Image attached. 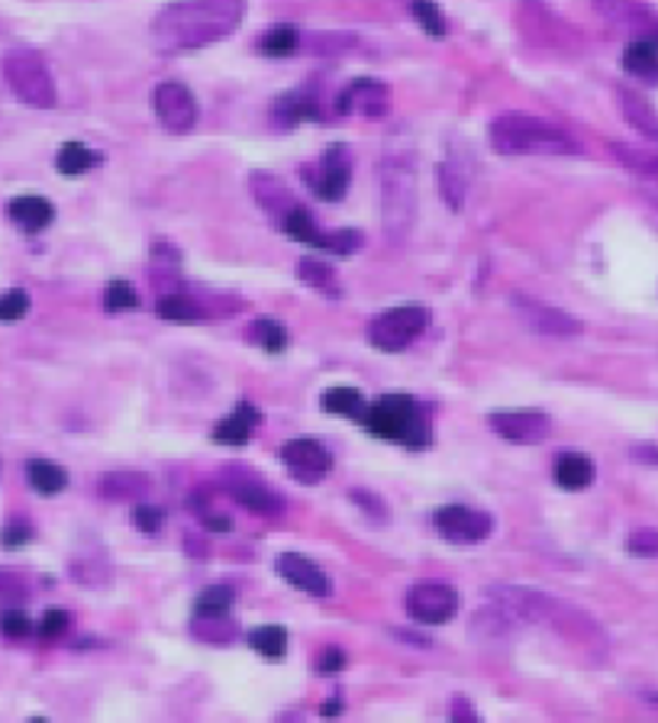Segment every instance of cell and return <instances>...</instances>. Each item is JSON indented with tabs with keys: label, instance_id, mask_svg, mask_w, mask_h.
<instances>
[{
	"label": "cell",
	"instance_id": "cell-1",
	"mask_svg": "<svg viewBox=\"0 0 658 723\" xmlns=\"http://www.w3.org/2000/svg\"><path fill=\"white\" fill-rule=\"evenodd\" d=\"M246 10L248 0H171L152 20V43L164 55L223 43L243 26Z\"/></svg>",
	"mask_w": 658,
	"mask_h": 723
},
{
	"label": "cell",
	"instance_id": "cell-2",
	"mask_svg": "<svg viewBox=\"0 0 658 723\" xmlns=\"http://www.w3.org/2000/svg\"><path fill=\"white\" fill-rule=\"evenodd\" d=\"M491 146L500 156H577V142L565 129L533 114H500L491 124Z\"/></svg>",
	"mask_w": 658,
	"mask_h": 723
},
{
	"label": "cell",
	"instance_id": "cell-3",
	"mask_svg": "<svg viewBox=\"0 0 658 723\" xmlns=\"http://www.w3.org/2000/svg\"><path fill=\"white\" fill-rule=\"evenodd\" d=\"M365 426L378 439H388L394 446L423 449L429 443V424L423 404L411 394H384L365 411Z\"/></svg>",
	"mask_w": 658,
	"mask_h": 723
},
{
	"label": "cell",
	"instance_id": "cell-4",
	"mask_svg": "<svg viewBox=\"0 0 658 723\" xmlns=\"http://www.w3.org/2000/svg\"><path fill=\"white\" fill-rule=\"evenodd\" d=\"M555 600L542 592H530V588H517V585H497L488 592V607L478 610L475 624L491 630V634H510L517 627L527 624H539L545 617L555 614Z\"/></svg>",
	"mask_w": 658,
	"mask_h": 723
},
{
	"label": "cell",
	"instance_id": "cell-5",
	"mask_svg": "<svg viewBox=\"0 0 658 723\" xmlns=\"http://www.w3.org/2000/svg\"><path fill=\"white\" fill-rule=\"evenodd\" d=\"M3 82L10 85V91L33 110H52L59 100L55 91V78L49 62L42 59V52L36 49H10L0 62Z\"/></svg>",
	"mask_w": 658,
	"mask_h": 723
},
{
	"label": "cell",
	"instance_id": "cell-6",
	"mask_svg": "<svg viewBox=\"0 0 658 723\" xmlns=\"http://www.w3.org/2000/svg\"><path fill=\"white\" fill-rule=\"evenodd\" d=\"M426 323H429L426 307H416V304L391 307L369 323V342L381 352H401L426 330Z\"/></svg>",
	"mask_w": 658,
	"mask_h": 723
},
{
	"label": "cell",
	"instance_id": "cell-7",
	"mask_svg": "<svg viewBox=\"0 0 658 723\" xmlns=\"http://www.w3.org/2000/svg\"><path fill=\"white\" fill-rule=\"evenodd\" d=\"M307 188L320 198V201H342L349 194V181H352V152L346 142H332L329 149H323V156L304 169Z\"/></svg>",
	"mask_w": 658,
	"mask_h": 723
},
{
	"label": "cell",
	"instance_id": "cell-8",
	"mask_svg": "<svg viewBox=\"0 0 658 723\" xmlns=\"http://www.w3.org/2000/svg\"><path fill=\"white\" fill-rule=\"evenodd\" d=\"M152 104H156L159 124H162L168 132L184 136V132H191V129L198 127L201 107H198V97H194V91L188 85H181V82H162V85L156 87Z\"/></svg>",
	"mask_w": 658,
	"mask_h": 723
},
{
	"label": "cell",
	"instance_id": "cell-9",
	"mask_svg": "<svg viewBox=\"0 0 658 723\" xmlns=\"http://www.w3.org/2000/svg\"><path fill=\"white\" fill-rule=\"evenodd\" d=\"M282 462L297 485H320L332 468L327 446L314 436H300L282 446Z\"/></svg>",
	"mask_w": 658,
	"mask_h": 723
},
{
	"label": "cell",
	"instance_id": "cell-10",
	"mask_svg": "<svg viewBox=\"0 0 658 723\" xmlns=\"http://www.w3.org/2000/svg\"><path fill=\"white\" fill-rule=\"evenodd\" d=\"M491 429L513 443V446H539L549 439L552 433V421L549 414L533 411V407H517V411H494L491 414Z\"/></svg>",
	"mask_w": 658,
	"mask_h": 723
},
{
	"label": "cell",
	"instance_id": "cell-11",
	"mask_svg": "<svg viewBox=\"0 0 658 723\" xmlns=\"http://www.w3.org/2000/svg\"><path fill=\"white\" fill-rule=\"evenodd\" d=\"M407 614L420 624H446L458 610V595L443 582H420L407 592Z\"/></svg>",
	"mask_w": 658,
	"mask_h": 723
},
{
	"label": "cell",
	"instance_id": "cell-12",
	"mask_svg": "<svg viewBox=\"0 0 658 723\" xmlns=\"http://www.w3.org/2000/svg\"><path fill=\"white\" fill-rule=\"evenodd\" d=\"M336 110L342 117L378 120V117H384L391 110V91H388V85H381L378 78H355L352 85L336 97Z\"/></svg>",
	"mask_w": 658,
	"mask_h": 723
},
{
	"label": "cell",
	"instance_id": "cell-13",
	"mask_svg": "<svg viewBox=\"0 0 658 723\" xmlns=\"http://www.w3.org/2000/svg\"><path fill=\"white\" fill-rule=\"evenodd\" d=\"M439 536H446L449 543H481L488 540L494 530V520L488 513L465 508V504H449L433 517Z\"/></svg>",
	"mask_w": 658,
	"mask_h": 723
},
{
	"label": "cell",
	"instance_id": "cell-14",
	"mask_svg": "<svg viewBox=\"0 0 658 723\" xmlns=\"http://www.w3.org/2000/svg\"><path fill=\"white\" fill-rule=\"evenodd\" d=\"M517 310L530 323V330L542 333V337H552V340H572V337H577L584 330V323L577 317H572L569 310L549 307L542 300L517 298Z\"/></svg>",
	"mask_w": 658,
	"mask_h": 723
},
{
	"label": "cell",
	"instance_id": "cell-15",
	"mask_svg": "<svg viewBox=\"0 0 658 723\" xmlns=\"http://www.w3.org/2000/svg\"><path fill=\"white\" fill-rule=\"evenodd\" d=\"M275 565H278L282 578L290 582L294 588H300L304 595H314V597L329 595L327 572H323L317 562H310V559H304V555L297 553H282Z\"/></svg>",
	"mask_w": 658,
	"mask_h": 723
},
{
	"label": "cell",
	"instance_id": "cell-16",
	"mask_svg": "<svg viewBox=\"0 0 658 723\" xmlns=\"http://www.w3.org/2000/svg\"><path fill=\"white\" fill-rule=\"evenodd\" d=\"M7 216L23 233H42L45 226H52L55 208H52V201H45L40 194H23V198H13L7 204Z\"/></svg>",
	"mask_w": 658,
	"mask_h": 723
},
{
	"label": "cell",
	"instance_id": "cell-17",
	"mask_svg": "<svg viewBox=\"0 0 658 723\" xmlns=\"http://www.w3.org/2000/svg\"><path fill=\"white\" fill-rule=\"evenodd\" d=\"M320 117H323L320 97L310 87H297L275 100V120H282L285 127H297L304 120H320Z\"/></svg>",
	"mask_w": 658,
	"mask_h": 723
},
{
	"label": "cell",
	"instance_id": "cell-18",
	"mask_svg": "<svg viewBox=\"0 0 658 723\" xmlns=\"http://www.w3.org/2000/svg\"><path fill=\"white\" fill-rule=\"evenodd\" d=\"M248 188H252L255 201L268 213H275L278 220L297 208L294 194L282 184V178H275V174H268V171H252V174H248Z\"/></svg>",
	"mask_w": 658,
	"mask_h": 723
},
{
	"label": "cell",
	"instance_id": "cell-19",
	"mask_svg": "<svg viewBox=\"0 0 658 723\" xmlns=\"http://www.w3.org/2000/svg\"><path fill=\"white\" fill-rule=\"evenodd\" d=\"M619 97V114L626 117V124L633 129H639L646 139L658 142V110L633 87H617Z\"/></svg>",
	"mask_w": 658,
	"mask_h": 723
},
{
	"label": "cell",
	"instance_id": "cell-20",
	"mask_svg": "<svg viewBox=\"0 0 658 723\" xmlns=\"http://www.w3.org/2000/svg\"><path fill=\"white\" fill-rule=\"evenodd\" d=\"M623 72L643 85L658 87V45L652 40H633L623 49Z\"/></svg>",
	"mask_w": 658,
	"mask_h": 723
},
{
	"label": "cell",
	"instance_id": "cell-21",
	"mask_svg": "<svg viewBox=\"0 0 658 723\" xmlns=\"http://www.w3.org/2000/svg\"><path fill=\"white\" fill-rule=\"evenodd\" d=\"M97 491L107 501H136L152 491V478L142 471H110L97 481Z\"/></svg>",
	"mask_w": 658,
	"mask_h": 723
},
{
	"label": "cell",
	"instance_id": "cell-22",
	"mask_svg": "<svg viewBox=\"0 0 658 723\" xmlns=\"http://www.w3.org/2000/svg\"><path fill=\"white\" fill-rule=\"evenodd\" d=\"M258 421H262L258 407H252L248 401H243V404H236V411L226 421L216 424L213 443H220V446H246L248 436H252V426L258 424Z\"/></svg>",
	"mask_w": 658,
	"mask_h": 723
},
{
	"label": "cell",
	"instance_id": "cell-23",
	"mask_svg": "<svg viewBox=\"0 0 658 723\" xmlns=\"http://www.w3.org/2000/svg\"><path fill=\"white\" fill-rule=\"evenodd\" d=\"M230 495L236 504H243L252 513H278L282 511V501L275 491H268L262 481L255 478H230Z\"/></svg>",
	"mask_w": 658,
	"mask_h": 723
},
{
	"label": "cell",
	"instance_id": "cell-24",
	"mask_svg": "<svg viewBox=\"0 0 658 723\" xmlns=\"http://www.w3.org/2000/svg\"><path fill=\"white\" fill-rule=\"evenodd\" d=\"M320 407L332 414V417H342V421H365V397L359 387H349V384H336L329 387L327 394L320 397Z\"/></svg>",
	"mask_w": 658,
	"mask_h": 723
},
{
	"label": "cell",
	"instance_id": "cell-25",
	"mask_svg": "<svg viewBox=\"0 0 658 723\" xmlns=\"http://www.w3.org/2000/svg\"><path fill=\"white\" fill-rule=\"evenodd\" d=\"M597 468L584 453H562L555 459V485L565 491H584L594 481Z\"/></svg>",
	"mask_w": 658,
	"mask_h": 723
},
{
	"label": "cell",
	"instance_id": "cell-26",
	"mask_svg": "<svg viewBox=\"0 0 658 723\" xmlns=\"http://www.w3.org/2000/svg\"><path fill=\"white\" fill-rule=\"evenodd\" d=\"M191 634L204 642H213V646H223V642H233L240 637V627L236 620L226 614V610H198L194 624H191Z\"/></svg>",
	"mask_w": 658,
	"mask_h": 723
},
{
	"label": "cell",
	"instance_id": "cell-27",
	"mask_svg": "<svg viewBox=\"0 0 658 723\" xmlns=\"http://www.w3.org/2000/svg\"><path fill=\"white\" fill-rule=\"evenodd\" d=\"M26 481L42 498H55V495H62L68 488V471L59 462H52V459H30L26 462Z\"/></svg>",
	"mask_w": 658,
	"mask_h": 723
},
{
	"label": "cell",
	"instance_id": "cell-28",
	"mask_svg": "<svg viewBox=\"0 0 658 723\" xmlns=\"http://www.w3.org/2000/svg\"><path fill=\"white\" fill-rule=\"evenodd\" d=\"M104 162V156L84 142H65L55 156V171L65 174V178H78V174H87L91 169H97Z\"/></svg>",
	"mask_w": 658,
	"mask_h": 723
},
{
	"label": "cell",
	"instance_id": "cell-29",
	"mask_svg": "<svg viewBox=\"0 0 658 723\" xmlns=\"http://www.w3.org/2000/svg\"><path fill=\"white\" fill-rule=\"evenodd\" d=\"M594 10L614 23H629V26H656L652 13L639 0H594Z\"/></svg>",
	"mask_w": 658,
	"mask_h": 723
},
{
	"label": "cell",
	"instance_id": "cell-30",
	"mask_svg": "<svg viewBox=\"0 0 658 723\" xmlns=\"http://www.w3.org/2000/svg\"><path fill=\"white\" fill-rule=\"evenodd\" d=\"M156 313L168 323H201V320H206L204 304L191 300L188 295H162L156 304Z\"/></svg>",
	"mask_w": 658,
	"mask_h": 723
},
{
	"label": "cell",
	"instance_id": "cell-31",
	"mask_svg": "<svg viewBox=\"0 0 658 723\" xmlns=\"http://www.w3.org/2000/svg\"><path fill=\"white\" fill-rule=\"evenodd\" d=\"M282 230L288 233L294 243H304V246H320V240H323V230L317 226L314 213L307 211V208H300V204L282 216Z\"/></svg>",
	"mask_w": 658,
	"mask_h": 723
},
{
	"label": "cell",
	"instance_id": "cell-32",
	"mask_svg": "<svg viewBox=\"0 0 658 723\" xmlns=\"http://www.w3.org/2000/svg\"><path fill=\"white\" fill-rule=\"evenodd\" d=\"M300 43H304V36H300V30L290 26V23H275V26H268V30L255 40L262 55H290V52L300 49Z\"/></svg>",
	"mask_w": 658,
	"mask_h": 723
},
{
	"label": "cell",
	"instance_id": "cell-33",
	"mask_svg": "<svg viewBox=\"0 0 658 723\" xmlns=\"http://www.w3.org/2000/svg\"><path fill=\"white\" fill-rule=\"evenodd\" d=\"M614 159L619 166H626L629 171H636L639 178H656L658 174V152L652 149H639V146H629V142H614Z\"/></svg>",
	"mask_w": 658,
	"mask_h": 723
},
{
	"label": "cell",
	"instance_id": "cell-34",
	"mask_svg": "<svg viewBox=\"0 0 658 723\" xmlns=\"http://www.w3.org/2000/svg\"><path fill=\"white\" fill-rule=\"evenodd\" d=\"M439 194H443V201L449 204V211H461V208H465L468 181H465V171L453 166V162H443V166H439Z\"/></svg>",
	"mask_w": 658,
	"mask_h": 723
},
{
	"label": "cell",
	"instance_id": "cell-35",
	"mask_svg": "<svg viewBox=\"0 0 658 723\" xmlns=\"http://www.w3.org/2000/svg\"><path fill=\"white\" fill-rule=\"evenodd\" d=\"M411 13L413 20L423 26V33H429V36H436V40L449 33V20H446L443 7H439L436 0H411Z\"/></svg>",
	"mask_w": 658,
	"mask_h": 723
},
{
	"label": "cell",
	"instance_id": "cell-36",
	"mask_svg": "<svg viewBox=\"0 0 658 723\" xmlns=\"http://www.w3.org/2000/svg\"><path fill=\"white\" fill-rule=\"evenodd\" d=\"M248 337H252V342H258L265 352H282V349L288 345L285 323H278V320H272V317H258V320L248 327Z\"/></svg>",
	"mask_w": 658,
	"mask_h": 723
},
{
	"label": "cell",
	"instance_id": "cell-37",
	"mask_svg": "<svg viewBox=\"0 0 658 723\" xmlns=\"http://www.w3.org/2000/svg\"><path fill=\"white\" fill-rule=\"evenodd\" d=\"M248 642L265 659H282L288 652V630L285 627H255Z\"/></svg>",
	"mask_w": 658,
	"mask_h": 723
},
{
	"label": "cell",
	"instance_id": "cell-38",
	"mask_svg": "<svg viewBox=\"0 0 658 723\" xmlns=\"http://www.w3.org/2000/svg\"><path fill=\"white\" fill-rule=\"evenodd\" d=\"M72 578L87 585V588H104V585H110V565L104 559H97V555L75 559L72 562Z\"/></svg>",
	"mask_w": 658,
	"mask_h": 723
},
{
	"label": "cell",
	"instance_id": "cell-39",
	"mask_svg": "<svg viewBox=\"0 0 658 723\" xmlns=\"http://www.w3.org/2000/svg\"><path fill=\"white\" fill-rule=\"evenodd\" d=\"M359 246H362V233L359 230H332V233H323L317 249H323L329 256H352Z\"/></svg>",
	"mask_w": 658,
	"mask_h": 723
},
{
	"label": "cell",
	"instance_id": "cell-40",
	"mask_svg": "<svg viewBox=\"0 0 658 723\" xmlns=\"http://www.w3.org/2000/svg\"><path fill=\"white\" fill-rule=\"evenodd\" d=\"M297 278H300L304 285H310V288H320V291H327L336 275H332L329 262L310 256V258H300V262H297Z\"/></svg>",
	"mask_w": 658,
	"mask_h": 723
},
{
	"label": "cell",
	"instance_id": "cell-41",
	"mask_svg": "<svg viewBox=\"0 0 658 723\" xmlns=\"http://www.w3.org/2000/svg\"><path fill=\"white\" fill-rule=\"evenodd\" d=\"M136 307H139V295H136L132 285L110 281V285L104 288V310H107V313H124V310H136Z\"/></svg>",
	"mask_w": 658,
	"mask_h": 723
},
{
	"label": "cell",
	"instance_id": "cell-42",
	"mask_svg": "<svg viewBox=\"0 0 658 723\" xmlns=\"http://www.w3.org/2000/svg\"><path fill=\"white\" fill-rule=\"evenodd\" d=\"M30 313V295L23 288L0 291V323H17Z\"/></svg>",
	"mask_w": 658,
	"mask_h": 723
},
{
	"label": "cell",
	"instance_id": "cell-43",
	"mask_svg": "<svg viewBox=\"0 0 658 723\" xmlns=\"http://www.w3.org/2000/svg\"><path fill=\"white\" fill-rule=\"evenodd\" d=\"M33 630V620L20 610V607H7L0 610V634L7 639H23Z\"/></svg>",
	"mask_w": 658,
	"mask_h": 723
},
{
	"label": "cell",
	"instance_id": "cell-44",
	"mask_svg": "<svg viewBox=\"0 0 658 723\" xmlns=\"http://www.w3.org/2000/svg\"><path fill=\"white\" fill-rule=\"evenodd\" d=\"M132 523H136L139 533L156 536V533L164 527V511L162 508H156V504H139V508L132 511Z\"/></svg>",
	"mask_w": 658,
	"mask_h": 723
},
{
	"label": "cell",
	"instance_id": "cell-45",
	"mask_svg": "<svg viewBox=\"0 0 658 723\" xmlns=\"http://www.w3.org/2000/svg\"><path fill=\"white\" fill-rule=\"evenodd\" d=\"M626 550L639 559H658V530H636L629 540H626Z\"/></svg>",
	"mask_w": 658,
	"mask_h": 723
},
{
	"label": "cell",
	"instance_id": "cell-46",
	"mask_svg": "<svg viewBox=\"0 0 658 723\" xmlns=\"http://www.w3.org/2000/svg\"><path fill=\"white\" fill-rule=\"evenodd\" d=\"M33 540V527L23 523V520H10L3 530H0V546L3 550H20Z\"/></svg>",
	"mask_w": 658,
	"mask_h": 723
},
{
	"label": "cell",
	"instance_id": "cell-47",
	"mask_svg": "<svg viewBox=\"0 0 658 723\" xmlns=\"http://www.w3.org/2000/svg\"><path fill=\"white\" fill-rule=\"evenodd\" d=\"M40 637L45 639H55L62 637L68 627H72V617H68V610H59V607H52V610H45L40 617Z\"/></svg>",
	"mask_w": 658,
	"mask_h": 723
},
{
	"label": "cell",
	"instance_id": "cell-48",
	"mask_svg": "<svg viewBox=\"0 0 658 723\" xmlns=\"http://www.w3.org/2000/svg\"><path fill=\"white\" fill-rule=\"evenodd\" d=\"M230 604H233V592L226 585H213L201 595L198 610H230Z\"/></svg>",
	"mask_w": 658,
	"mask_h": 723
},
{
	"label": "cell",
	"instance_id": "cell-49",
	"mask_svg": "<svg viewBox=\"0 0 658 723\" xmlns=\"http://www.w3.org/2000/svg\"><path fill=\"white\" fill-rule=\"evenodd\" d=\"M342 666H346V652H342L339 646H329V649L320 652V659H317V672H320V676H339Z\"/></svg>",
	"mask_w": 658,
	"mask_h": 723
},
{
	"label": "cell",
	"instance_id": "cell-50",
	"mask_svg": "<svg viewBox=\"0 0 658 723\" xmlns=\"http://www.w3.org/2000/svg\"><path fill=\"white\" fill-rule=\"evenodd\" d=\"M449 723H481V717L471 708V701L458 694V698H453V717H449Z\"/></svg>",
	"mask_w": 658,
	"mask_h": 723
},
{
	"label": "cell",
	"instance_id": "cell-51",
	"mask_svg": "<svg viewBox=\"0 0 658 723\" xmlns=\"http://www.w3.org/2000/svg\"><path fill=\"white\" fill-rule=\"evenodd\" d=\"M23 592H26V582L20 575L7 572V568H0V597H17Z\"/></svg>",
	"mask_w": 658,
	"mask_h": 723
},
{
	"label": "cell",
	"instance_id": "cell-52",
	"mask_svg": "<svg viewBox=\"0 0 658 723\" xmlns=\"http://www.w3.org/2000/svg\"><path fill=\"white\" fill-rule=\"evenodd\" d=\"M201 520H204L206 530H216V533H226V530L233 527V520H230V517H223V513H216V511H204L201 513Z\"/></svg>",
	"mask_w": 658,
	"mask_h": 723
},
{
	"label": "cell",
	"instance_id": "cell-53",
	"mask_svg": "<svg viewBox=\"0 0 658 723\" xmlns=\"http://www.w3.org/2000/svg\"><path fill=\"white\" fill-rule=\"evenodd\" d=\"M633 459H639L643 466L658 468V446H636V449H633Z\"/></svg>",
	"mask_w": 658,
	"mask_h": 723
},
{
	"label": "cell",
	"instance_id": "cell-54",
	"mask_svg": "<svg viewBox=\"0 0 658 723\" xmlns=\"http://www.w3.org/2000/svg\"><path fill=\"white\" fill-rule=\"evenodd\" d=\"M342 711V701H339V694L332 698V701H327L323 708H320V717H336Z\"/></svg>",
	"mask_w": 658,
	"mask_h": 723
},
{
	"label": "cell",
	"instance_id": "cell-55",
	"mask_svg": "<svg viewBox=\"0 0 658 723\" xmlns=\"http://www.w3.org/2000/svg\"><path fill=\"white\" fill-rule=\"evenodd\" d=\"M646 181L652 184V198H656V204H658V174H656V178H646Z\"/></svg>",
	"mask_w": 658,
	"mask_h": 723
},
{
	"label": "cell",
	"instance_id": "cell-56",
	"mask_svg": "<svg viewBox=\"0 0 658 723\" xmlns=\"http://www.w3.org/2000/svg\"><path fill=\"white\" fill-rule=\"evenodd\" d=\"M26 723H49V721H45V717H33V721H26Z\"/></svg>",
	"mask_w": 658,
	"mask_h": 723
}]
</instances>
